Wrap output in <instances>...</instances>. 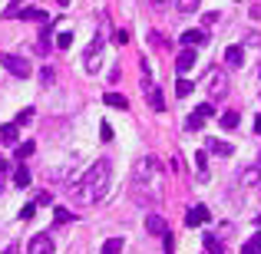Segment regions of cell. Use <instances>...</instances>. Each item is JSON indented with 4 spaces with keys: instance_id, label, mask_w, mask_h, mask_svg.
Returning <instances> with one entry per match:
<instances>
[{
    "instance_id": "cell-1",
    "label": "cell",
    "mask_w": 261,
    "mask_h": 254,
    "mask_svg": "<svg viewBox=\"0 0 261 254\" xmlns=\"http://www.w3.org/2000/svg\"><path fill=\"white\" fill-rule=\"evenodd\" d=\"M109 178H113V162H109V159L93 162V165L80 175V185H73V188H70L73 202H80V205L102 202V198H106V191H109Z\"/></svg>"
},
{
    "instance_id": "cell-2",
    "label": "cell",
    "mask_w": 261,
    "mask_h": 254,
    "mask_svg": "<svg viewBox=\"0 0 261 254\" xmlns=\"http://www.w3.org/2000/svg\"><path fill=\"white\" fill-rule=\"evenodd\" d=\"M162 195V165L152 155H142L133 165V198L139 205H155Z\"/></svg>"
},
{
    "instance_id": "cell-3",
    "label": "cell",
    "mask_w": 261,
    "mask_h": 254,
    "mask_svg": "<svg viewBox=\"0 0 261 254\" xmlns=\"http://www.w3.org/2000/svg\"><path fill=\"white\" fill-rule=\"evenodd\" d=\"M205 93H208V102H222L228 96V76H225V70L212 66L208 79H205Z\"/></svg>"
},
{
    "instance_id": "cell-4",
    "label": "cell",
    "mask_w": 261,
    "mask_h": 254,
    "mask_svg": "<svg viewBox=\"0 0 261 254\" xmlns=\"http://www.w3.org/2000/svg\"><path fill=\"white\" fill-rule=\"evenodd\" d=\"M0 66H4L7 73H13V76H30V63H27L23 57H17V53H4V57H0Z\"/></svg>"
},
{
    "instance_id": "cell-5",
    "label": "cell",
    "mask_w": 261,
    "mask_h": 254,
    "mask_svg": "<svg viewBox=\"0 0 261 254\" xmlns=\"http://www.w3.org/2000/svg\"><path fill=\"white\" fill-rule=\"evenodd\" d=\"M212 218V211L205 208V205H192L189 211H185V228H198V224H205Z\"/></svg>"
},
{
    "instance_id": "cell-6",
    "label": "cell",
    "mask_w": 261,
    "mask_h": 254,
    "mask_svg": "<svg viewBox=\"0 0 261 254\" xmlns=\"http://www.w3.org/2000/svg\"><path fill=\"white\" fill-rule=\"evenodd\" d=\"M30 254H53V238L50 235H33L30 244H27Z\"/></svg>"
},
{
    "instance_id": "cell-7",
    "label": "cell",
    "mask_w": 261,
    "mask_h": 254,
    "mask_svg": "<svg viewBox=\"0 0 261 254\" xmlns=\"http://www.w3.org/2000/svg\"><path fill=\"white\" fill-rule=\"evenodd\" d=\"M99 53H102V37H96L86 50V70L89 73H99Z\"/></svg>"
},
{
    "instance_id": "cell-8",
    "label": "cell",
    "mask_w": 261,
    "mask_h": 254,
    "mask_svg": "<svg viewBox=\"0 0 261 254\" xmlns=\"http://www.w3.org/2000/svg\"><path fill=\"white\" fill-rule=\"evenodd\" d=\"M225 63L231 66V70H242V63H245V50L238 43H231L228 50H225Z\"/></svg>"
},
{
    "instance_id": "cell-9",
    "label": "cell",
    "mask_w": 261,
    "mask_h": 254,
    "mask_svg": "<svg viewBox=\"0 0 261 254\" xmlns=\"http://www.w3.org/2000/svg\"><path fill=\"white\" fill-rule=\"evenodd\" d=\"M195 60H198L195 50H182V53L175 57V70H178V73H189L192 66H195Z\"/></svg>"
},
{
    "instance_id": "cell-10",
    "label": "cell",
    "mask_w": 261,
    "mask_h": 254,
    "mask_svg": "<svg viewBox=\"0 0 261 254\" xmlns=\"http://www.w3.org/2000/svg\"><path fill=\"white\" fill-rule=\"evenodd\" d=\"M205 152H212V155H235V149H231L228 142H222V139H208L205 142Z\"/></svg>"
},
{
    "instance_id": "cell-11",
    "label": "cell",
    "mask_w": 261,
    "mask_h": 254,
    "mask_svg": "<svg viewBox=\"0 0 261 254\" xmlns=\"http://www.w3.org/2000/svg\"><path fill=\"white\" fill-rule=\"evenodd\" d=\"M205 40H208V33H205V30H185L182 33V46H202Z\"/></svg>"
},
{
    "instance_id": "cell-12",
    "label": "cell",
    "mask_w": 261,
    "mask_h": 254,
    "mask_svg": "<svg viewBox=\"0 0 261 254\" xmlns=\"http://www.w3.org/2000/svg\"><path fill=\"white\" fill-rule=\"evenodd\" d=\"M146 228H149V235H166V231H169V224H166V218H159V215H149L146 218Z\"/></svg>"
},
{
    "instance_id": "cell-13",
    "label": "cell",
    "mask_w": 261,
    "mask_h": 254,
    "mask_svg": "<svg viewBox=\"0 0 261 254\" xmlns=\"http://www.w3.org/2000/svg\"><path fill=\"white\" fill-rule=\"evenodd\" d=\"M17 122H7V126H0V142L4 146H17Z\"/></svg>"
},
{
    "instance_id": "cell-14",
    "label": "cell",
    "mask_w": 261,
    "mask_h": 254,
    "mask_svg": "<svg viewBox=\"0 0 261 254\" xmlns=\"http://www.w3.org/2000/svg\"><path fill=\"white\" fill-rule=\"evenodd\" d=\"M20 20H37V23H46V13L40 10V7H23V10H17Z\"/></svg>"
},
{
    "instance_id": "cell-15",
    "label": "cell",
    "mask_w": 261,
    "mask_h": 254,
    "mask_svg": "<svg viewBox=\"0 0 261 254\" xmlns=\"http://www.w3.org/2000/svg\"><path fill=\"white\" fill-rule=\"evenodd\" d=\"M33 149H37V142H17L13 146V155H17V162H27L33 155Z\"/></svg>"
},
{
    "instance_id": "cell-16",
    "label": "cell",
    "mask_w": 261,
    "mask_h": 254,
    "mask_svg": "<svg viewBox=\"0 0 261 254\" xmlns=\"http://www.w3.org/2000/svg\"><path fill=\"white\" fill-rule=\"evenodd\" d=\"M30 182H33V178H30V172H27V165L20 162V165L13 168V185H17V188H27Z\"/></svg>"
},
{
    "instance_id": "cell-17",
    "label": "cell",
    "mask_w": 261,
    "mask_h": 254,
    "mask_svg": "<svg viewBox=\"0 0 261 254\" xmlns=\"http://www.w3.org/2000/svg\"><path fill=\"white\" fill-rule=\"evenodd\" d=\"M202 244H205V251H212V254H222L225 251V244H222V238H218V235H205Z\"/></svg>"
},
{
    "instance_id": "cell-18",
    "label": "cell",
    "mask_w": 261,
    "mask_h": 254,
    "mask_svg": "<svg viewBox=\"0 0 261 254\" xmlns=\"http://www.w3.org/2000/svg\"><path fill=\"white\" fill-rule=\"evenodd\" d=\"M122 238H109V241H102V248H99V254H119L122 251Z\"/></svg>"
},
{
    "instance_id": "cell-19",
    "label": "cell",
    "mask_w": 261,
    "mask_h": 254,
    "mask_svg": "<svg viewBox=\"0 0 261 254\" xmlns=\"http://www.w3.org/2000/svg\"><path fill=\"white\" fill-rule=\"evenodd\" d=\"M106 106H113V109H129V99H126V96H119V93H106Z\"/></svg>"
},
{
    "instance_id": "cell-20",
    "label": "cell",
    "mask_w": 261,
    "mask_h": 254,
    "mask_svg": "<svg viewBox=\"0 0 261 254\" xmlns=\"http://www.w3.org/2000/svg\"><path fill=\"white\" fill-rule=\"evenodd\" d=\"M242 254H261V235H251L248 241H245V248Z\"/></svg>"
},
{
    "instance_id": "cell-21",
    "label": "cell",
    "mask_w": 261,
    "mask_h": 254,
    "mask_svg": "<svg viewBox=\"0 0 261 254\" xmlns=\"http://www.w3.org/2000/svg\"><path fill=\"white\" fill-rule=\"evenodd\" d=\"M261 182V168H245L242 172V185H258Z\"/></svg>"
},
{
    "instance_id": "cell-22",
    "label": "cell",
    "mask_w": 261,
    "mask_h": 254,
    "mask_svg": "<svg viewBox=\"0 0 261 254\" xmlns=\"http://www.w3.org/2000/svg\"><path fill=\"white\" fill-rule=\"evenodd\" d=\"M53 221H57V224H70V221H76V215L66 211V208H57V211H53Z\"/></svg>"
},
{
    "instance_id": "cell-23",
    "label": "cell",
    "mask_w": 261,
    "mask_h": 254,
    "mask_svg": "<svg viewBox=\"0 0 261 254\" xmlns=\"http://www.w3.org/2000/svg\"><path fill=\"white\" fill-rule=\"evenodd\" d=\"M238 119H242V112H238V109L225 112V116H222V129H235V126H238Z\"/></svg>"
},
{
    "instance_id": "cell-24",
    "label": "cell",
    "mask_w": 261,
    "mask_h": 254,
    "mask_svg": "<svg viewBox=\"0 0 261 254\" xmlns=\"http://www.w3.org/2000/svg\"><path fill=\"white\" fill-rule=\"evenodd\" d=\"M202 122H205L202 116H198V112H192L189 119H185V129H189V132H202Z\"/></svg>"
},
{
    "instance_id": "cell-25",
    "label": "cell",
    "mask_w": 261,
    "mask_h": 254,
    "mask_svg": "<svg viewBox=\"0 0 261 254\" xmlns=\"http://www.w3.org/2000/svg\"><path fill=\"white\" fill-rule=\"evenodd\" d=\"M198 4H202V0H175L178 13H195V10H198Z\"/></svg>"
},
{
    "instance_id": "cell-26",
    "label": "cell",
    "mask_w": 261,
    "mask_h": 254,
    "mask_svg": "<svg viewBox=\"0 0 261 254\" xmlns=\"http://www.w3.org/2000/svg\"><path fill=\"white\" fill-rule=\"evenodd\" d=\"M192 89H195V83H189V79H178V83H175V93L182 96V99H185V96H192Z\"/></svg>"
},
{
    "instance_id": "cell-27",
    "label": "cell",
    "mask_w": 261,
    "mask_h": 254,
    "mask_svg": "<svg viewBox=\"0 0 261 254\" xmlns=\"http://www.w3.org/2000/svg\"><path fill=\"white\" fill-rule=\"evenodd\" d=\"M149 43H152V46H159V50H169V40L166 37H162V33H149Z\"/></svg>"
},
{
    "instance_id": "cell-28",
    "label": "cell",
    "mask_w": 261,
    "mask_h": 254,
    "mask_svg": "<svg viewBox=\"0 0 261 254\" xmlns=\"http://www.w3.org/2000/svg\"><path fill=\"white\" fill-rule=\"evenodd\" d=\"M218 17H222V13H215V10H212V13H205V17H202V30L208 33V30H212V23H218Z\"/></svg>"
},
{
    "instance_id": "cell-29",
    "label": "cell",
    "mask_w": 261,
    "mask_h": 254,
    "mask_svg": "<svg viewBox=\"0 0 261 254\" xmlns=\"http://www.w3.org/2000/svg\"><path fill=\"white\" fill-rule=\"evenodd\" d=\"M195 162H198V172H202V178H205V168H208V152H195Z\"/></svg>"
},
{
    "instance_id": "cell-30",
    "label": "cell",
    "mask_w": 261,
    "mask_h": 254,
    "mask_svg": "<svg viewBox=\"0 0 261 254\" xmlns=\"http://www.w3.org/2000/svg\"><path fill=\"white\" fill-rule=\"evenodd\" d=\"M195 112L202 116V119H208V116H215V102H202V106H198Z\"/></svg>"
},
{
    "instance_id": "cell-31",
    "label": "cell",
    "mask_w": 261,
    "mask_h": 254,
    "mask_svg": "<svg viewBox=\"0 0 261 254\" xmlns=\"http://www.w3.org/2000/svg\"><path fill=\"white\" fill-rule=\"evenodd\" d=\"M53 76H57V73H53V66H43V70H40V83H43V86H50Z\"/></svg>"
},
{
    "instance_id": "cell-32",
    "label": "cell",
    "mask_w": 261,
    "mask_h": 254,
    "mask_svg": "<svg viewBox=\"0 0 261 254\" xmlns=\"http://www.w3.org/2000/svg\"><path fill=\"white\" fill-rule=\"evenodd\" d=\"M33 215H37V205H23V208H20V221H30Z\"/></svg>"
},
{
    "instance_id": "cell-33",
    "label": "cell",
    "mask_w": 261,
    "mask_h": 254,
    "mask_svg": "<svg viewBox=\"0 0 261 254\" xmlns=\"http://www.w3.org/2000/svg\"><path fill=\"white\" fill-rule=\"evenodd\" d=\"M70 43H73V33H60V37H57V46H60V50H70Z\"/></svg>"
},
{
    "instance_id": "cell-34",
    "label": "cell",
    "mask_w": 261,
    "mask_h": 254,
    "mask_svg": "<svg viewBox=\"0 0 261 254\" xmlns=\"http://www.w3.org/2000/svg\"><path fill=\"white\" fill-rule=\"evenodd\" d=\"M20 4H27V0H10V7H7V10H4V17H17Z\"/></svg>"
},
{
    "instance_id": "cell-35",
    "label": "cell",
    "mask_w": 261,
    "mask_h": 254,
    "mask_svg": "<svg viewBox=\"0 0 261 254\" xmlns=\"http://www.w3.org/2000/svg\"><path fill=\"white\" fill-rule=\"evenodd\" d=\"M99 139H102V142L113 139V126H109V122H102V126H99Z\"/></svg>"
},
{
    "instance_id": "cell-36",
    "label": "cell",
    "mask_w": 261,
    "mask_h": 254,
    "mask_svg": "<svg viewBox=\"0 0 261 254\" xmlns=\"http://www.w3.org/2000/svg\"><path fill=\"white\" fill-rule=\"evenodd\" d=\"M162 248H166V254H172V251H175V241H172V235H169V231L162 235Z\"/></svg>"
},
{
    "instance_id": "cell-37",
    "label": "cell",
    "mask_w": 261,
    "mask_h": 254,
    "mask_svg": "<svg viewBox=\"0 0 261 254\" xmlns=\"http://www.w3.org/2000/svg\"><path fill=\"white\" fill-rule=\"evenodd\" d=\"M33 119V109H23V112L17 116V126H23V122H30Z\"/></svg>"
},
{
    "instance_id": "cell-38",
    "label": "cell",
    "mask_w": 261,
    "mask_h": 254,
    "mask_svg": "<svg viewBox=\"0 0 261 254\" xmlns=\"http://www.w3.org/2000/svg\"><path fill=\"white\" fill-rule=\"evenodd\" d=\"M119 79H122V70H119V66H113V70H109V83H119Z\"/></svg>"
},
{
    "instance_id": "cell-39",
    "label": "cell",
    "mask_w": 261,
    "mask_h": 254,
    "mask_svg": "<svg viewBox=\"0 0 261 254\" xmlns=\"http://www.w3.org/2000/svg\"><path fill=\"white\" fill-rule=\"evenodd\" d=\"M116 43L126 46V43H129V33H126V30H119V33H116Z\"/></svg>"
},
{
    "instance_id": "cell-40",
    "label": "cell",
    "mask_w": 261,
    "mask_h": 254,
    "mask_svg": "<svg viewBox=\"0 0 261 254\" xmlns=\"http://www.w3.org/2000/svg\"><path fill=\"white\" fill-rule=\"evenodd\" d=\"M251 20H261V4H255V7H251Z\"/></svg>"
},
{
    "instance_id": "cell-41",
    "label": "cell",
    "mask_w": 261,
    "mask_h": 254,
    "mask_svg": "<svg viewBox=\"0 0 261 254\" xmlns=\"http://www.w3.org/2000/svg\"><path fill=\"white\" fill-rule=\"evenodd\" d=\"M17 251H20V244L13 241V244H7V251H4V254H17Z\"/></svg>"
},
{
    "instance_id": "cell-42",
    "label": "cell",
    "mask_w": 261,
    "mask_h": 254,
    "mask_svg": "<svg viewBox=\"0 0 261 254\" xmlns=\"http://www.w3.org/2000/svg\"><path fill=\"white\" fill-rule=\"evenodd\" d=\"M248 43H258L261 46V33H248Z\"/></svg>"
},
{
    "instance_id": "cell-43",
    "label": "cell",
    "mask_w": 261,
    "mask_h": 254,
    "mask_svg": "<svg viewBox=\"0 0 261 254\" xmlns=\"http://www.w3.org/2000/svg\"><path fill=\"white\" fill-rule=\"evenodd\" d=\"M149 4H152V7H159V10H162V7H166L169 0H149Z\"/></svg>"
},
{
    "instance_id": "cell-44",
    "label": "cell",
    "mask_w": 261,
    "mask_h": 254,
    "mask_svg": "<svg viewBox=\"0 0 261 254\" xmlns=\"http://www.w3.org/2000/svg\"><path fill=\"white\" fill-rule=\"evenodd\" d=\"M255 132L261 135V116H258V119H255Z\"/></svg>"
},
{
    "instance_id": "cell-45",
    "label": "cell",
    "mask_w": 261,
    "mask_h": 254,
    "mask_svg": "<svg viewBox=\"0 0 261 254\" xmlns=\"http://www.w3.org/2000/svg\"><path fill=\"white\" fill-rule=\"evenodd\" d=\"M57 7H70V0H57Z\"/></svg>"
},
{
    "instance_id": "cell-46",
    "label": "cell",
    "mask_w": 261,
    "mask_h": 254,
    "mask_svg": "<svg viewBox=\"0 0 261 254\" xmlns=\"http://www.w3.org/2000/svg\"><path fill=\"white\" fill-rule=\"evenodd\" d=\"M255 224H258V228H261V215H258V218H255Z\"/></svg>"
},
{
    "instance_id": "cell-47",
    "label": "cell",
    "mask_w": 261,
    "mask_h": 254,
    "mask_svg": "<svg viewBox=\"0 0 261 254\" xmlns=\"http://www.w3.org/2000/svg\"><path fill=\"white\" fill-rule=\"evenodd\" d=\"M258 168H261V155H258Z\"/></svg>"
},
{
    "instance_id": "cell-48",
    "label": "cell",
    "mask_w": 261,
    "mask_h": 254,
    "mask_svg": "<svg viewBox=\"0 0 261 254\" xmlns=\"http://www.w3.org/2000/svg\"><path fill=\"white\" fill-rule=\"evenodd\" d=\"M258 76H261V66H258Z\"/></svg>"
}]
</instances>
